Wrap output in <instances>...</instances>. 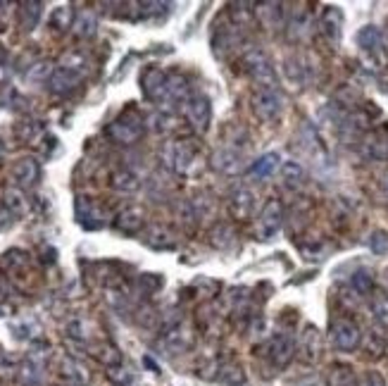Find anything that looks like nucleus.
<instances>
[{"label":"nucleus","mask_w":388,"mask_h":386,"mask_svg":"<svg viewBox=\"0 0 388 386\" xmlns=\"http://www.w3.org/2000/svg\"><path fill=\"white\" fill-rule=\"evenodd\" d=\"M241 67L255 84H260V89H276V72L262 50L250 48L248 53H243Z\"/></svg>","instance_id":"nucleus-1"},{"label":"nucleus","mask_w":388,"mask_h":386,"mask_svg":"<svg viewBox=\"0 0 388 386\" xmlns=\"http://www.w3.org/2000/svg\"><path fill=\"white\" fill-rule=\"evenodd\" d=\"M284 225V205L279 198H267L260 210V220H257V239L269 241L271 236Z\"/></svg>","instance_id":"nucleus-2"},{"label":"nucleus","mask_w":388,"mask_h":386,"mask_svg":"<svg viewBox=\"0 0 388 386\" xmlns=\"http://www.w3.org/2000/svg\"><path fill=\"white\" fill-rule=\"evenodd\" d=\"M160 346L167 350L169 355L183 353L193 346V331H190L181 320H172L165 327V334L160 338Z\"/></svg>","instance_id":"nucleus-3"},{"label":"nucleus","mask_w":388,"mask_h":386,"mask_svg":"<svg viewBox=\"0 0 388 386\" xmlns=\"http://www.w3.org/2000/svg\"><path fill=\"white\" fill-rule=\"evenodd\" d=\"M360 341H362V331L352 320H336L331 324V343L333 348L343 350V353H352L357 350Z\"/></svg>","instance_id":"nucleus-4"},{"label":"nucleus","mask_w":388,"mask_h":386,"mask_svg":"<svg viewBox=\"0 0 388 386\" xmlns=\"http://www.w3.org/2000/svg\"><path fill=\"white\" fill-rule=\"evenodd\" d=\"M186 110V117L190 122V127L198 134H205L210 127V119H212V105H210V98L203 96V93H190V98L183 105Z\"/></svg>","instance_id":"nucleus-5"},{"label":"nucleus","mask_w":388,"mask_h":386,"mask_svg":"<svg viewBox=\"0 0 388 386\" xmlns=\"http://www.w3.org/2000/svg\"><path fill=\"white\" fill-rule=\"evenodd\" d=\"M284 110V98L276 89H260L253 96V112L262 122H274Z\"/></svg>","instance_id":"nucleus-6"},{"label":"nucleus","mask_w":388,"mask_h":386,"mask_svg":"<svg viewBox=\"0 0 388 386\" xmlns=\"http://www.w3.org/2000/svg\"><path fill=\"white\" fill-rule=\"evenodd\" d=\"M107 136H110L114 144L134 146L136 141L143 136V124L141 119L136 117H119L117 122H112V124L107 127Z\"/></svg>","instance_id":"nucleus-7"},{"label":"nucleus","mask_w":388,"mask_h":386,"mask_svg":"<svg viewBox=\"0 0 388 386\" xmlns=\"http://www.w3.org/2000/svg\"><path fill=\"white\" fill-rule=\"evenodd\" d=\"M141 89L148 100L153 103H165L167 100V74L160 67H148L141 77Z\"/></svg>","instance_id":"nucleus-8"},{"label":"nucleus","mask_w":388,"mask_h":386,"mask_svg":"<svg viewBox=\"0 0 388 386\" xmlns=\"http://www.w3.org/2000/svg\"><path fill=\"white\" fill-rule=\"evenodd\" d=\"M267 355H269V360H271L274 368L284 370L296 355V341L291 336H286V334L271 336V341L267 343Z\"/></svg>","instance_id":"nucleus-9"},{"label":"nucleus","mask_w":388,"mask_h":386,"mask_svg":"<svg viewBox=\"0 0 388 386\" xmlns=\"http://www.w3.org/2000/svg\"><path fill=\"white\" fill-rule=\"evenodd\" d=\"M81 84V72L72 70V67H58L50 74V91L55 96H70L72 91H77Z\"/></svg>","instance_id":"nucleus-10"},{"label":"nucleus","mask_w":388,"mask_h":386,"mask_svg":"<svg viewBox=\"0 0 388 386\" xmlns=\"http://www.w3.org/2000/svg\"><path fill=\"white\" fill-rule=\"evenodd\" d=\"M212 167L220 174H227V177H236V174L243 172V155L236 151V148H222L212 155Z\"/></svg>","instance_id":"nucleus-11"},{"label":"nucleus","mask_w":388,"mask_h":386,"mask_svg":"<svg viewBox=\"0 0 388 386\" xmlns=\"http://www.w3.org/2000/svg\"><path fill=\"white\" fill-rule=\"evenodd\" d=\"M12 179L19 188H31L36 186L41 179V165L33 158H22L12 165Z\"/></svg>","instance_id":"nucleus-12"},{"label":"nucleus","mask_w":388,"mask_h":386,"mask_svg":"<svg viewBox=\"0 0 388 386\" xmlns=\"http://www.w3.org/2000/svg\"><path fill=\"white\" fill-rule=\"evenodd\" d=\"M319 26H322V33L331 41V43H338V41H341V33H343V12L338 8H333V5H329V8L322 12Z\"/></svg>","instance_id":"nucleus-13"},{"label":"nucleus","mask_w":388,"mask_h":386,"mask_svg":"<svg viewBox=\"0 0 388 386\" xmlns=\"http://www.w3.org/2000/svg\"><path fill=\"white\" fill-rule=\"evenodd\" d=\"M165 158L169 162V167L174 169V172L183 174L190 165V160H193V148H190L188 144H169L167 151H165Z\"/></svg>","instance_id":"nucleus-14"},{"label":"nucleus","mask_w":388,"mask_h":386,"mask_svg":"<svg viewBox=\"0 0 388 386\" xmlns=\"http://www.w3.org/2000/svg\"><path fill=\"white\" fill-rule=\"evenodd\" d=\"M253 205H255V198H253V193H250L248 188H236V191L231 193V198H229V210H231V215H234L236 220L250 218Z\"/></svg>","instance_id":"nucleus-15"},{"label":"nucleus","mask_w":388,"mask_h":386,"mask_svg":"<svg viewBox=\"0 0 388 386\" xmlns=\"http://www.w3.org/2000/svg\"><path fill=\"white\" fill-rule=\"evenodd\" d=\"M357 45L370 55H381V48H384V36H381L379 26H362L357 31Z\"/></svg>","instance_id":"nucleus-16"},{"label":"nucleus","mask_w":388,"mask_h":386,"mask_svg":"<svg viewBox=\"0 0 388 386\" xmlns=\"http://www.w3.org/2000/svg\"><path fill=\"white\" fill-rule=\"evenodd\" d=\"M60 377L67 386H86L88 384V372L84 370V365L77 363L74 358H65Z\"/></svg>","instance_id":"nucleus-17"},{"label":"nucleus","mask_w":388,"mask_h":386,"mask_svg":"<svg viewBox=\"0 0 388 386\" xmlns=\"http://www.w3.org/2000/svg\"><path fill=\"white\" fill-rule=\"evenodd\" d=\"M319 350H322V338H319V331L315 327H305L303 338H301V355L303 360L315 363L319 358Z\"/></svg>","instance_id":"nucleus-18"},{"label":"nucleus","mask_w":388,"mask_h":386,"mask_svg":"<svg viewBox=\"0 0 388 386\" xmlns=\"http://www.w3.org/2000/svg\"><path fill=\"white\" fill-rule=\"evenodd\" d=\"M143 210L141 208H126L122 210V215L117 218V229L122 234H139L143 229Z\"/></svg>","instance_id":"nucleus-19"},{"label":"nucleus","mask_w":388,"mask_h":386,"mask_svg":"<svg viewBox=\"0 0 388 386\" xmlns=\"http://www.w3.org/2000/svg\"><path fill=\"white\" fill-rule=\"evenodd\" d=\"M326 386H357L355 372H352L350 365H331L329 375H326Z\"/></svg>","instance_id":"nucleus-20"},{"label":"nucleus","mask_w":388,"mask_h":386,"mask_svg":"<svg viewBox=\"0 0 388 386\" xmlns=\"http://www.w3.org/2000/svg\"><path fill=\"white\" fill-rule=\"evenodd\" d=\"M41 12H43V5L41 3H24L19 8V24H22L24 31H33L41 19Z\"/></svg>","instance_id":"nucleus-21"},{"label":"nucleus","mask_w":388,"mask_h":386,"mask_svg":"<svg viewBox=\"0 0 388 386\" xmlns=\"http://www.w3.org/2000/svg\"><path fill=\"white\" fill-rule=\"evenodd\" d=\"M281 177H284V184L289 188H298V186H303V181H305V169L298 165L296 160H289L281 165Z\"/></svg>","instance_id":"nucleus-22"},{"label":"nucleus","mask_w":388,"mask_h":386,"mask_svg":"<svg viewBox=\"0 0 388 386\" xmlns=\"http://www.w3.org/2000/svg\"><path fill=\"white\" fill-rule=\"evenodd\" d=\"M220 382L224 386H246V372L238 365L229 363V365H222L220 368Z\"/></svg>","instance_id":"nucleus-23"},{"label":"nucleus","mask_w":388,"mask_h":386,"mask_svg":"<svg viewBox=\"0 0 388 386\" xmlns=\"http://www.w3.org/2000/svg\"><path fill=\"white\" fill-rule=\"evenodd\" d=\"M146 243L151 248H174L172 234H169L165 227H151V229H148V232H146Z\"/></svg>","instance_id":"nucleus-24"},{"label":"nucleus","mask_w":388,"mask_h":386,"mask_svg":"<svg viewBox=\"0 0 388 386\" xmlns=\"http://www.w3.org/2000/svg\"><path fill=\"white\" fill-rule=\"evenodd\" d=\"M276 165H279V155L276 153H267V155H262L260 160L253 162V167H250V174L257 177V179H264V177H269V174L274 172Z\"/></svg>","instance_id":"nucleus-25"},{"label":"nucleus","mask_w":388,"mask_h":386,"mask_svg":"<svg viewBox=\"0 0 388 386\" xmlns=\"http://www.w3.org/2000/svg\"><path fill=\"white\" fill-rule=\"evenodd\" d=\"M112 186L117 188V191L131 193L139 188V177H136L134 172H129V169H119V172L112 174Z\"/></svg>","instance_id":"nucleus-26"},{"label":"nucleus","mask_w":388,"mask_h":386,"mask_svg":"<svg viewBox=\"0 0 388 386\" xmlns=\"http://www.w3.org/2000/svg\"><path fill=\"white\" fill-rule=\"evenodd\" d=\"M95 26H98V22H95L91 12H81L77 22H74V33H77L79 38H91L95 33Z\"/></svg>","instance_id":"nucleus-27"},{"label":"nucleus","mask_w":388,"mask_h":386,"mask_svg":"<svg viewBox=\"0 0 388 386\" xmlns=\"http://www.w3.org/2000/svg\"><path fill=\"white\" fill-rule=\"evenodd\" d=\"M50 24L55 26L58 31L70 29V26H74V10L70 8V5H63V8H58L55 12H53Z\"/></svg>","instance_id":"nucleus-28"},{"label":"nucleus","mask_w":388,"mask_h":386,"mask_svg":"<svg viewBox=\"0 0 388 386\" xmlns=\"http://www.w3.org/2000/svg\"><path fill=\"white\" fill-rule=\"evenodd\" d=\"M352 289H355L360 296H372L374 294V277L367 272V269H360V272L352 274Z\"/></svg>","instance_id":"nucleus-29"},{"label":"nucleus","mask_w":388,"mask_h":386,"mask_svg":"<svg viewBox=\"0 0 388 386\" xmlns=\"http://www.w3.org/2000/svg\"><path fill=\"white\" fill-rule=\"evenodd\" d=\"M365 348L370 350V355H374V358L384 355V350H386V336L381 334L379 329H372L370 334H367V338H365Z\"/></svg>","instance_id":"nucleus-30"},{"label":"nucleus","mask_w":388,"mask_h":386,"mask_svg":"<svg viewBox=\"0 0 388 386\" xmlns=\"http://www.w3.org/2000/svg\"><path fill=\"white\" fill-rule=\"evenodd\" d=\"M372 313H374V320H377L379 324H388V296H384V294L374 296Z\"/></svg>","instance_id":"nucleus-31"},{"label":"nucleus","mask_w":388,"mask_h":386,"mask_svg":"<svg viewBox=\"0 0 388 386\" xmlns=\"http://www.w3.org/2000/svg\"><path fill=\"white\" fill-rule=\"evenodd\" d=\"M5 208L10 210L12 215H22L26 210V200L22 198V193L19 191H5Z\"/></svg>","instance_id":"nucleus-32"},{"label":"nucleus","mask_w":388,"mask_h":386,"mask_svg":"<svg viewBox=\"0 0 388 386\" xmlns=\"http://www.w3.org/2000/svg\"><path fill=\"white\" fill-rule=\"evenodd\" d=\"M67 336L74 338V341H86L88 334H86V322L84 320H72L67 324Z\"/></svg>","instance_id":"nucleus-33"},{"label":"nucleus","mask_w":388,"mask_h":386,"mask_svg":"<svg viewBox=\"0 0 388 386\" xmlns=\"http://www.w3.org/2000/svg\"><path fill=\"white\" fill-rule=\"evenodd\" d=\"M98 358L107 365V368H117V365L122 363V353L114 346H103V350H100Z\"/></svg>","instance_id":"nucleus-34"},{"label":"nucleus","mask_w":388,"mask_h":386,"mask_svg":"<svg viewBox=\"0 0 388 386\" xmlns=\"http://www.w3.org/2000/svg\"><path fill=\"white\" fill-rule=\"evenodd\" d=\"M372 250H374V253H386V250H388V234L386 232H374L372 234Z\"/></svg>","instance_id":"nucleus-35"},{"label":"nucleus","mask_w":388,"mask_h":386,"mask_svg":"<svg viewBox=\"0 0 388 386\" xmlns=\"http://www.w3.org/2000/svg\"><path fill=\"white\" fill-rule=\"evenodd\" d=\"M357 386H386V379L379 375V372H365L362 379L357 382Z\"/></svg>","instance_id":"nucleus-36"},{"label":"nucleus","mask_w":388,"mask_h":386,"mask_svg":"<svg viewBox=\"0 0 388 386\" xmlns=\"http://www.w3.org/2000/svg\"><path fill=\"white\" fill-rule=\"evenodd\" d=\"M107 377H110L114 384H126L129 379H131V377H129V372L122 368V365H117V368H107Z\"/></svg>","instance_id":"nucleus-37"},{"label":"nucleus","mask_w":388,"mask_h":386,"mask_svg":"<svg viewBox=\"0 0 388 386\" xmlns=\"http://www.w3.org/2000/svg\"><path fill=\"white\" fill-rule=\"evenodd\" d=\"M50 74V65L48 63H38L36 67H33V72H29L31 79H41V77H48Z\"/></svg>","instance_id":"nucleus-38"},{"label":"nucleus","mask_w":388,"mask_h":386,"mask_svg":"<svg viewBox=\"0 0 388 386\" xmlns=\"http://www.w3.org/2000/svg\"><path fill=\"white\" fill-rule=\"evenodd\" d=\"M12 225V213L8 208H0V232Z\"/></svg>","instance_id":"nucleus-39"},{"label":"nucleus","mask_w":388,"mask_h":386,"mask_svg":"<svg viewBox=\"0 0 388 386\" xmlns=\"http://www.w3.org/2000/svg\"><path fill=\"white\" fill-rule=\"evenodd\" d=\"M379 193H381V198H384V203H388V172L384 174V177H381Z\"/></svg>","instance_id":"nucleus-40"},{"label":"nucleus","mask_w":388,"mask_h":386,"mask_svg":"<svg viewBox=\"0 0 388 386\" xmlns=\"http://www.w3.org/2000/svg\"><path fill=\"white\" fill-rule=\"evenodd\" d=\"M384 282H386V286H388V269H386V274H384Z\"/></svg>","instance_id":"nucleus-41"},{"label":"nucleus","mask_w":388,"mask_h":386,"mask_svg":"<svg viewBox=\"0 0 388 386\" xmlns=\"http://www.w3.org/2000/svg\"><path fill=\"white\" fill-rule=\"evenodd\" d=\"M0 358H3V355H0Z\"/></svg>","instance_id":"nucleus-42"}]
</instances>
